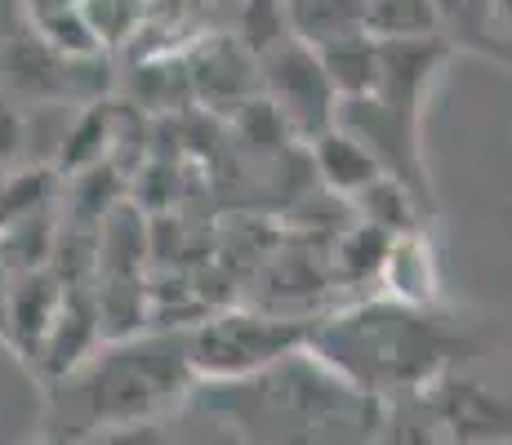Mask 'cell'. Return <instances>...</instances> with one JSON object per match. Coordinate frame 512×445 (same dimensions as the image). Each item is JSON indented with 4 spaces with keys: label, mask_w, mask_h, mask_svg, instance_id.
Returning <instances> with one entry per match:
<instances>
[{
    "label": "cell",
    "mask_w": 512,
    "mask_h": 445,
    "mask_svg": "<svg viewBox=\"0 0 512 445\" xmlns=\"http://www.w3.org/2000/svg\"><path fill=\"white\" fill-rule=\"evenodd\" d=\"M374 445H459V441L450 437L446 423L432 414L428 397H410V401H392L388 405Z\"/></svg>",
    "instance_id": "15"
},
{
    "label": "cell",
    "mask_w": 512,
    "mask_h": 445,
    "mask_svg": "<svg viewBox=\"0 0 512 445\" xmlns=\"http://www.w3.org/2000/svg\"><path fill=\"white\" fill-rule=\"evenodd\" d=\"M441 18V36L450 45H490V36H499L495 0H432Z\"/></svg>",
    "instance_id": "16"
},
{
    "label": "cell",
    "mask_w": 512,
    "mask_h": 445,
    "mask_svg": "<svg viewBox=\"0 0 512 445\" xmlns=\"http://www.w3.org/2000/svg\"><path fill=\"white\" fill-rule=\"evenodd\" d=\"M366 32L374 41H428L441 36L432 0H366Z\"/></svg>",
    "instance_id": "14"
},
{
    "label": "cell",
    "mask_w": 512,
    "mask_h": 445,
    "mask_svg": "<svg viewBox=\"0 0 512 445\" xmlns=\"http://www.w3.org/2000/svg\"><path fill=\"white\" fill-rule=\"evenodd\" d=\"M308 156H312V178H317L326 192L343 196V201H357L370 183H379V178L388 174L379 156L352 130H343V125H330L326 134L312 138Z\"/></svg>",
    "instance_id": "8"
},
{
    "label": "cell",
    "mask_w": 512,
    "mask_h": 445,
    "mask_svg": "<svg viewBox=\"0 0 512 445\" xmlns=\"http://www.w3.org/2000/svg\"><path fill=\"white\" fill-rule=\"evenodd\" d=\"M423 397L459 445H512V401L499 392L459 379V374H446Z\"/></svg>",
    "instance_id": "6"
},
{
    "label": "cell",
    "mask_w": 512,
    "mask_h": 445,
    "mask_svg": "<svg viewBox=\"0 0 512 445\" xmlns=\"http://www.w3.org/2000/svg\"><path fill=\"white\" fill-rule=\"evenodd\" d=\"M352 214H361L366 223L383 227V232H392V236H410V232H419L423 205H419V192L410 183L383 174L379 183H370L366 192L352 201Z\"/></svg>",
    "instance_id": "13"
},
{
    "label": "cell",
    "mask_w": 512,
    "mask_h": 445,
    "mask_svg": "<svg viewBox=\"0 0 512 445\" xmlns=\"http://www.w3.org/2000/svg\"><path fill=\"white\" fill-rule=\"evenodd\" d=\"M495 18H499V36L512 41V0H495Z\"/></svg>",
    "instance_id": "21"
},
{
    "label": "cell",
    "mask_w": 512,
    "mask_h": 445,
    "mask_svg": "<svg viewBox=\"0 0 512 445\" xmlns=\"http://www.w3.org/2000/svg\"><path fill=\"white\" fill-rule=\"evenodd\" d=\"M321 67H326L330 85L339 89V98H370L379 89V63H383V45L370 32H352L339 41L317 49Z\"/></svg>",
    "instance_id": "11"
},
{
    "label": "cell",
    "mask_w": 512,
    "mask_h": 445,
    "mask_svg": "<svg viewBox=\"0 0 512 445\" xmlns=\"http://www.w3.org/2000/svg\"><path fill=\"white\" fill-rule=\"evenodd\" d=\"M41 445H72V441H63V437H49V441H41Z\"/></svg>",
    "instance_id": "22"
},
{
    "label": "cell",
    "mask_w": 512,
    "mask_h": 445,
    "mask_svg": "<svg viewBox=\"0 0 512 445\" xmlns=\"http://www.w3.org/2000/svg\"><path fill=\"white\" fill-rule=\"evenodd\" d=\"M379 45H383V63H379V89H374V98H383L397 116L419 125L423 98H428L432 81L446 67L455 45L446 36H428V41H379Z\"/></svg>",
    "instance_id": "7"
},
{
    "label": "cell",
    "mask_w": 512,
    "mask_h": 445,
    "mask_svg": "<svg viewBox=\"0 0 512 445\" xmlns=\"http://www.w3.org/2000/svg\"><path fill=\"white\" fill-rule=\"evenodd\" d=\"M259 76L268 89V103L277 107V116L290 125L294 138L312 143L317 134H326L330 125H339V89L330 85L326 67H321L317 49L303 41H285L272 54L259 58Z\"/></svg>",
    "instance_id": "5"
},
{
    "label": "cell",
    "mask_w": 512,
    "mask_h": 445,
    "mask_svg": "<svg viewBox=\"0 0 512 445\" xmlns=\"http://www.w3.org/2000/svg\"><path fill=\"white\" fill-rule=\"evenodd\" d=\"M196 405L250 445H374L388 414L308 348L250 379L196 383Z\"/></svg>",
    "instance_id": "1"
},
{
    "label": "cell",
    "mask_w": 512,
    "mask_h": 445,
    "mask_svg": "<svg viewBox=\"0 0 512 445\" xmlns=\"http://www.w3.org/2000/svg\"><path fill=\"white\" fill-rule=\"evenodd\" d=\"M72 445H165V437H161V423H134V428L94 432V437H81Z\"/></svg>",
    "instance_id": "18"
},
{
    "label": "cell",
    "mask_w": 512,
    "mask_h": 445,
    "mask_svg": "<svg viewBox=\"0 0 512 445\" xmlns=\"http://www.w3.org/2000/svg\"><path fill=\"white\" fill-rule=\"evenodd\" d=\"M308 339L312 321L254 308V303L214 308L187 330V348H192V365L201 383H232L272 370L285 356L308 348Z\"/></svg>",
    "instance_id": "4"
},
{
    "label": "cell",
    "mask_w": 512,
    "mask_h": 445,
    "mask_svg": "<svg viewBox=\"0 0 512 445\" xmlns=\"http://www.w3.org/2000/svg\"><path fill=\"white\" fill-rule=\"evenodd\" d=\"M294 41L321 49L339 36L366 32V0H285Z\"/></svg>",
    "instance_id": "12"
},
{
    "label": "cell",
    "mask_w": 512,
    "mask_h": 445,
    "mask_svg": "<svg viewBox=\"0 0 512 445\" xmlns=\"http://www.w3.org/2000/svg\"><path fill=\"white\" fill-rule=\"evenodd\" d=\"M67 299L63 276H54L49 267H32V272L14 276V290H9V316H5V334L18 343V352L27 361H36L49 325H54L58 308Z\"/></svg>",
    "instance_id": "9"
},
{
    "label": "cell",
    "mask_w": 512,
    "mask_h": 445,
    "mask_svg": "<svg viewBox=\"0 0 512 445\" xmlns=\"http://www.w3.org/2000/svg\"><path fill=\"white\" fill-rule=\"evenodd\" d=\"M27 143V125L23 116L14 112L9 103H0V161H9V156H18Z\"/></svg>",
    "instance_id": "19"
},
{
    "label": "cell",
    "mask_w": 512,
    "mask_h": 445,
    "mask_svg": "<svg viewBox=\"0 0 512 445\" xmlns=\"http://www.w3.org/2000/svg\"><path fill=\"white\" fill-rule=\"evenodd\" d=\"M459 348L464 339L446 316L397 294H370L348 308L321 312L308 339V352L383 405L423 397L450 374Z\"/></svg>",
    "instance_id": "2"
},
{
    "label": "cell",
    "mask_w": 512,
    "mask_h": 445,
    "mask_svg": "<svg viewBox=\"0 0 512 445\" xmlns=\"http://www.w3.org/2000/svg\"><path fill=\"white\" fill-rule=\"evenodd\" d=\"M196 365L187 348V330H156L107 339L81 370L54 383L49 428L63 441H81L107 428L161 423L165 410L196 397Z\"/></svg>",
    "instance_id": "3"
},
{
    "label": "cell",
    "mask_w": 512,
    "mask_h": 445,
    "mask_svg": "<svg viewBox=\"0 0 512 445\" xmlns=\"http://www.w3.org/2000/svg\"><path fill=\"white\" fill-rule=\"evenodd\" d=\"M290 14H285V0H245L241 9V45L245 54L259 63L263 54H272L277 45L290 41Z\"/></svg>",
    "instance_id": "17"
},
{
    "label": "cell",
    "mask_w": 512,
    "mask_h": 445,
    "mask_svg": "<svg viewBox=\"0 0 512 445\" xmlns=\"http://www.w3.org/2000/svg\"><path fill=\"white\" fill-rule=\"evenodd\" d=\"M9 272H14V263H9L5 245H0V330H5V316H9V290H14V285H5Z\"/></svg>",
    "instance_id": "20"
},
{
    "label": "cell",
    "mask_w": 512,
    "mask_h": 445,
    "mask_svg": "<svg viewBox=\"0 0 512 445\" xmlns=\"http://www.w3.org/2000/svg\"><path fill=\"white\" fill-rule=\"evenodd\" d=\"M397 250V236L383 232L366 219L348 223L343 236L334 241L330 250V272H334V285H370V281H383L388 272V259Z\"/></svg>",
    "instance_id": "10"
}]
</instances>
